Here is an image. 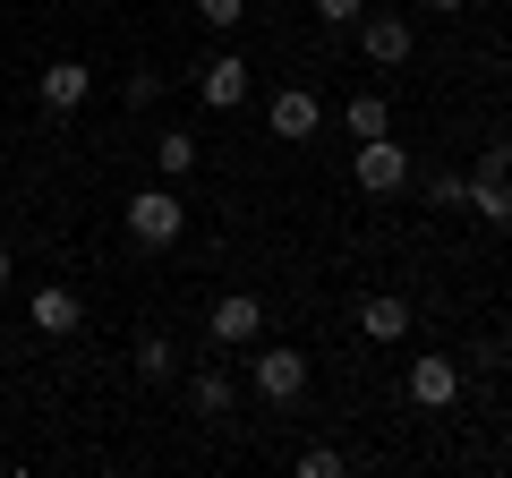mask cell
Returning <instances> with one entry per match:
<instances>
[{
  "instance_id": "obj_7",
  "label": "cell",
  "mask_w": 512,
  "mask_h": 478,
  "mask_svg": "<svg viewBox=\"0 0 512 478\" xmlns=\"http://www.w3.org/2000/svg\"><path fill=\"white\" fill-rule=\"evenodd\" d=\"M197 94H205V111H231V103H248V60H239V52L205 60V69H197Z\"/></svg>"
},
{
  "instance_id": "obj_22",
  "label": "cell",
  "mask_w": 512,
  "mask_h": 478,
  "mask_svg": "<svg viewBox=\"0 0 512 478\" xmlns=\"http://www.w3.org/2000/svg\"><path fill=\"white\" fill-rule=\"evenodd\" d=\"M427 9H436V18H453V9H470V0H427Z\"/></svg>"
},
{
  "instance_id": "obj_6",
  "label": "cell",
  "mask_w": 512,
  "mask_h": 478,
  "mask_svg": "<svg viewBox=\"0 0 512 478\" xmlns=\"http://www.w3.org/2000/svg\"><path fill=\"white\" fill-rule=\"evenodd\" d=\"M359 52L376 60V69H402L410 60V18H393V9H384V18H359Z\"/></svg>"
},
{
  "instance_id": "obj_5",
  "label": "cell",
  "mask_w": 512,
  "mask_h": 478,
  "mask_svg": "<svg viewBox=\"0 0 512 478\" xmlns=\"http://www.w3.org/2000/svg\"><path fill=\"white\" fill-rule=\"evenodd\" d=\"M256 393L265 402H299L308 393V359L299 350H256Z\"/></svg>"
},
{
  "instance_id": "obj_11",
  "label": "cell",
  "mask_w": 512,
  "mask_h": 478,
  "mask_svg": "<svg viewBox=\"0 0 512 478\" xmlns=\"http://www.w3.org/2000/svg\"><path fill=\"white\" fill-rule=\"evenodd\" d=\"M77 325H86V299L60 291V282H43V291H35V333H52V342H60V333H77Z\"/></svg>"
},
{
  "instance_id": "obj_4",
  "label": "cell",
  "mask_w": 512,
  "mask_h": 478,
  "mask_svg": "<svg viewBox=\"0 0 512 478\" xmlns=\"http://www.w3.org/2000/svg\"><path fill=\"white\" fill-rule=\"evenodd\" d=\"M453 393H461V368L444 359V350H419V359H410V402L419 410H453Z\"/></svg>"
},
{
  "instance_id": "obj_13",
  "label": "cell",
  "mask_w": 512,
  "mask_h": 478,
  "mask_svg": "<svg viewBox=\"0 0 512 478\" xmlns=\"http://www.w3.org/2000/svg\"><path fill=\"white\" fill-rule=\"evenodd\" d=\"M342 129H350V146H359V137H384V129H393V103H384V94H350Z\"/></svg>"
},
{
  "instance_id": "obj_2",
  "label": "cell",
  "mask_w": 512,
  "mask_h": 478,
  "mask_svg": "<svg viewBox=\"0 0 512 478\" xmlns=\"http://www.w3.org/2000/svg\"><path fill=\"white\" fill-rule=\"evenodd\" d=\"M205 333H214L222 350L256 342V333H265V299H256V291H222V299H214V316H205Z\"/></svg>"
},
{
  "instance_id": "obj_17",
  "label": "cell",
  "mask_w": 512,
  "mask_h": 478,
  "mask_svg": "<svg viewBox=\"0 0 512 478\" xmlns=\"http://www.w3.org/2000/svg\"><path fill=\"white\" fill-rule=\"evenodd\" d=\"M478 180H504V188H512V137H495V146H478Z\"/></svg>"
},
{
  "instance_id": "obj_3",
  "label": "cell",
  "mask_w": 512,
  "mask_h": 478,
  "mask_svg": "<svg viewBox=\"0 0 512 478\" xmlns=\"http://www.w3.org/2000/svg\"><path fill=\"white\" fill-rule=\"evenodd\" d=\"M402 180H410V154L393 146V129H384V137H359V188H367V197H393Z\"/></svg>"
},
{
  "instance_id": "obj_18",
  "label": "cell",
  "mask_w": 512,
  "mask_h": 478,
  "mask_svg": "<svg viewBox=\"0 0 512 478\" xmlns=\"http://www.w3.org/2000/svg\"><path fill=\"white\" fill-rule=\"evenodd\" d=\"M197 18H205V26H214V35H231V26H239V18H248V0H197Z\"/></svg>"
},
{
  "instance_id": "obj_23",
  "label": "cell",
  "mask_w": 512,
  "mask_h": 478,
  "mask_svg": "<svg viewBox=\"0 0 512 478\" xmlns=\"http://www.w3.org/2000/svg\"><path fill=\"white\" fill-rule=\"evenodd\" d=\"M0 291H9V248H0Z\"/></svg>"
},
{
  "instance_id": "obj_24",
  "label": "cell",
  "mask_w": 512,
  "mask_h": 478,
  "mask_svg": "<svg viewBox=\"0 0 512 478\" xmlns=\"http://www.w3.org/2000/svg\"><path fill=\"white\" fill-rule=\"evenodd\" d=\"M0 350H9V325H0Z\"/></svg>"
},
{
  "instance_id": "obj_9",
  "label": "cell",
  "mask_w": 512,
  "mask_h": 478,
  "mask_svg": "<svg viewBox=\"0 0 512 478\" xmlns=\"http://www.w3.org/2000/svg\"><path fill=\"white\" fill-rule=\"evenodd\" d=\"M35 94H43V111H77L94 94V77H86V60H52V69L35 77Z\"/></svg>"
},
{
  "instance_id": "obj_8",
  "label": "cell",
  "mask_w": 512,
  "mask_h": 478,
  "mask_svg": "<svg viewBox=\"0 0 512 478\" xmlns=\"http://www.w3.org/2000/svg\"><path fill=\"white\" fill-rule=\"evenodd\" d=\"M265 120H274V137H291V146H299V137H316V120H325V103H316L308 86H282L274 103H265Z\"/></svg>"
},
{
  "instance_id": "obj_14",
  "label": "cell",
  "mask_w": 512,
  "mask_h": 478,
  "mask_svg": "<svg viewBox=\"0 0 512 478\" xmlns=\"http://www.w3.org/2000/svg\"><path fill=\"white\" fill-rule=\"evenodd\" d=\"M461 205H470L478 222H495V231H512V188L504 180H470V197H461Z\"/></svg>"
},
{
  "instance_id": "obj_21",
  "label": "cell",
  "mask_w": 512,
  "mask_h": 478,
  "mask_svg": "<svg viewBox=\"0 0 512 478\" xmlns=\"http://www.w3.org/2000/svg\"><path fill=\"white\" fill-rule=\"evenodd\" d=\"M359 9H367V0H316V18H325V26H359Z\"/></svg>"
},
{
  "instance_id": "obj_12",
  "label": "cell",
  "mask_w": 512,
  "mask_h": 478,
  "mask_svg": "<svg viewBox=\"0 0 512 478\" xmlns=\"http://www.w3.org/2000/svg\"><path fill=\"white\" fill-rule=\"evenodd\" d=\"M231 402H239V393H231V376H222V368L188 376V410H197V419H231Z\"/></svg>"
},
{
  "instance_id": "obj_19",
  "label": "cell",
  "mask_w": 512,
  "mask_h": 478,
  "mask_svg": "<svg viewBox=\"0 0 512 478\" xmlns=\"http://www.w3.org/2000/svg\"><path fill=\"white\" fill-rule=\"evenodd\" d=\"M299 478H342V453H333V444H308V453H299Z\"/></svg>"
},
{
  "instance_id": "obj_20",
  "label": "cell",
  "mask_w": 512,
  "mask_h": 478,
  "mask_svg": "<svg viewBox=\"0 0 512 478\" xmlns=\"http://www.w3.org/2000/svg\"><path fill=\"white\" fill-rule=\"evenodd\" d=\"M470 197V180H461V171H436V180H427V205H461Z\"/></svg>"
},
{
  "instance_id": "obj_10",
  "label": "cell",
  "mask_w": 512,
  "mask_h": 478,
  "mask_svg": "<svg viewBox=\"0 0 512 478\" xmlns=\"http://www.w3.org/2000/svg\"><path fill=\"white\" fill-rule=\"evenodd\" d=\"M359 333H367V342H402V333H410V299H402V291L359 299Z\"/></svg>"
},
{
  "instance_id": "obj_15",
  "label": "cell",
  "mask_w": 512,
  "mask_h": 478,
  "mask_svg": "<svg viewBox=\"0 0 512 478\" xmlns=\"http://www.w3.org/2000/svg\"><path fill=\"white\" fill-rule=\"evenodd\" d=\"M171 359H180V350H171V333H137V359H128V368L146 376V385H163V376H171Z\"/></svg>"
},
{
  "instance_id": "obj_16",
  "label": "cell",
  "mask_w": 512,
  "mask_h": 478,
  "mask_svg": "<svg viewBox=\"0 0 512 478\" xmlns=\"http://www.w3.org/2000/svg\"><path fill=\"white\" fill-rule=\"evenodd\" d=\"M154 163H163V180H188V171H197V137H188V129H171L163 146H154Z\"/></svg>"
},
{
  "instance_id": "obj_1",
  "label": "cell",
  "mask_w": 512,
  "mask_h": 478,
  "mask_svg": "<svg viewBox=\"0 0 512 478\" xmlns=\"http://www.w3.org/2000/svg\"><path fill=\"white\" fill-rule=\"evenodd\" d=\"M180 231H188V205L171 197V188H137V197H128V239H137V248H171Z\"/></svg>"
}]
</instances>
